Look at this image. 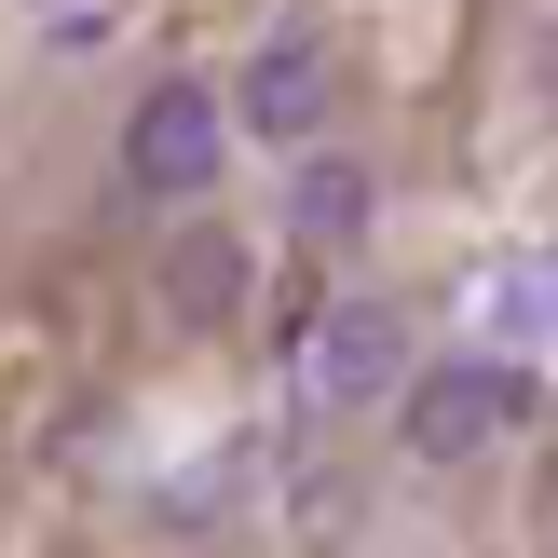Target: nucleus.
<instances>
[{"mask_svg":"<svg viewBox=\"0 0 558 558\" xmlns=\"http://www.w3.org/2000/svg\"><path fill=\"white\" fill-rule=\"evenodd\" d=\"M518 409H532V368H505V354H450V368H409L396 381V423H409L423 463H477Z\"/></svg>","mask_w":558,"mask_h":558,"instance_id":"obj_1","label":"nucleus"},{"mask_svg":"<svg viewBox=\"0 0 558 558\" xmlns=\"http://www.w3.org/2000/svg\"><path fill=\"white\" fill-rule=\"evenodd\" d=\"M327 109H341V69H327L314 27H272V41L245 54V82H232V123L259 136V150H314Z\"/></svg>","mask_w":558,"mask_h":558,"instance_id":"obj_2","label":"nucleus"},{"mask_svg":"<svg viewBox=\"0 0 558 558\" xmlns=\"http://www.w3.org/2000/svg\"><path fill=\"white\" fill-rule=\"evenodd\" d=\"M218 136H232V109L205 96V82H150L123 123V178L150 191V205H191V191L218 178Z\"/></svg>","mask_w":558,"mask_h":558,"instance_id":"obj_3","label":"nucleus"},{"mask_svg":"<svg viewBox=\"0 0 558 558\" xmlns=\"http://www.w3.org/2000/svg\"><path fill=\"white\" fill-rule=\"evenodd\" d=\"M396 381H409V314L396 300H341V314L314 327V396L368 409V396H396Z\"/></svg>","mask_w":558,"mask_h":558,"instance_id":"obj_4","label":"nucleus"},{"mask_svg":"<svg viewBox=\"0 0 558 558\" xmlns=\"http://www.w3.org/2000/svg\"><path fill=\"white\" fill-rule=\"evenodd\" d=\"M163 314L178 327H232L245 314V245L232 232H178L163 245Z\"/></svg>","mask_w":558,"mask_h":558,"instance_id":"obj_5","label":"nucleus"},{"mask_svg":"<svg viewBox=\"0 0 558 558\" xmlns=\"http://www.w3.org/2000/svg\"><path fill=\"white\" fill-rule=\"evenodd\" d=\"M287 218H300V245H354V232H368V163H341V150H300V178H287Z\"/></svg>","mask_w":558,"mask_h":558,"instance_id":"obj_6","label":"nucleus"}]
</instances>
